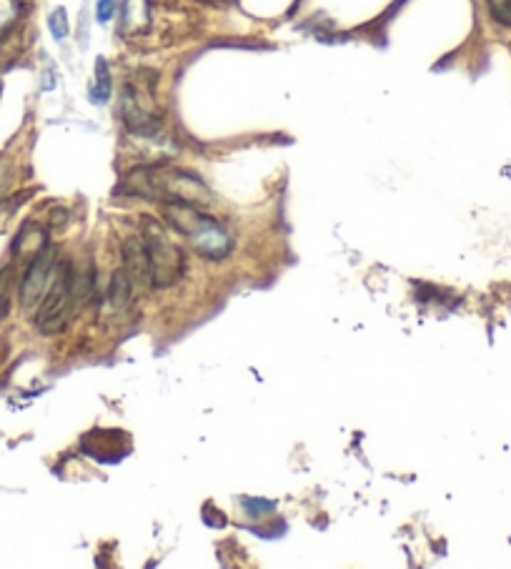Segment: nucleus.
Wrapping results in <instances>:
<instances>
[{"label": "nucleus", "instance_id": "1", "mask_svg": "<svg viewBox=\"0 0 511 569\" xmlns=\"http://www.w3.org/2000/svg\"><path fill=\"white\" fill-rule=\"evenodd\" d=\"M121 191L128 196L158 204L211 206V188L191 171L173 166H138L123 178Z\"/></svg>", "mask_w": 511, "mask_h": 569}, {"label": "nucleus", "instance_id": "2", "mask_svg": "<svg viewBox=\"0 0 511 569\" xmlns=\"http://www.w3.org/2000/svg\"><path fill=\"white\" fill-rule=\"evenodd\" d=\"M91 274H78L68 261H58L51 286H48L46 296H43L36 311V329L41 334L53 336L66 329L73 311L96 289V276Z\"/></svg>", "mask_w": 511, "mask_h": 569}, {"label": "nucleus", "instance_id": "3", "mask_svg": "<svg viewBox=\"0 0 511 569\" xmlns=\"http://www.w3.org/2000/svg\"><path fill=\"white\" fill-rule=\"evenodd\" d=\"M163 216L176 234L186 236L198 256L208 261H223L233 251V236L216 216L203 214L193 204H163Z\"/></svg>", "mask_w": 511, "mask_h": 569}, {"label": "nucleus", "instance_id": "4", "mask_svg": "<svg viewBox=\"0 0 511 569\" xmlns=\"http://www.w3.org/2000/svg\"><path fill=\"white\" fill-rule=\"evenodd\" d=\"M141 236L146 241L148 259H151V286L168 289V286L178 284L186 271V256L173 244L171 234L158 221L146 219Z\"/></svg>", "mask_w": 511, "mask_h": 569}, {"label": "nucleus", "instance_id": "5", "mask_svg": "<svg viewBox=\"0 0 511 569\" xmlns=\"http://www.w3.org/2000/svg\"><path fill=\"white\" fill-rule=\"evenodd\" d=\"M121 118L128 126V131L136 136H151L158 131L156 101H153L151 83L131 81L123 88L121 96Z\"/></svg>", "mask_w": 511, "mask_h": 569}, {"label": "nucleus", "instance_id": "6", "mask_svg": "<svg viewBox=\"0 0 511 569\" xmlns=\"http://www.w3.org/2000/svg\"><path fill=\"white\" fill-rule=\"evenodd\" d=\"M56 264H58L56 246L46 241V244H43L41 249L33 254L31 264H28L26 274H23L21 291H18L23 309H33V306L41 304V299L46 296L48 286H51L53 274H56Z\"/></svg>", "mask_w": 511, "mask_h": 569}, {"label": "nucleus", "instance_id": "7", "mask_svg": "<svg viewBox=\"0 0 511 569\" xmlns=\"http://www.w3.org/2000/svg\"><path fill=\"white\" fill-rule=\"evenodd\" d=\"M121 256H123L121 269L126 271V276L131 279L133 289L151 284V259H148L146 241H143L141 234H133L123 241Z\"/></svg>", "mask_w": 511, "mask_h": 569}, {"label": "nucleus", "instance_id": "8", "mask_svg": "<svg viewBox=\"0 0 511 569\" xmlns=\"http://www.w3.org/2000/svg\"><path fill=\"white\" fill-rule=\"evenodd\" d=\"M108 301H111L113 309H123V306L131 301L133 296V284L126 276V271L118 269L111 274V284H108Z\"/></svg>", "mask_w": 511, "mask_h": 569}, {"label": "nucleus", "instance_id": "9", "mask_svg": "<svg viewBox=\"0 0 511 569\" xmlns=\"http://www.w3.org/2000/svg\"><path fill=\"white\" fill-rule=\"evenodd\" d=\"M111 91H113V83H111V71H108V63L106 58H98L96 61V83H93L91 88V101L93 103H106L108 98H111Z\"/></svg>", "mask_w": 511, "mask_h": 569}, {"label": "nucleus", "instance_id": "10", "mask_svg": "<svg viewBox=\"0 0 511 569\" xmlns=\"http://www.w3.org/2000/svg\"><path fill=\"white\" fill-rule=\"evenodd\" d=\"M21 13V0H0V36L16 23Z\"/></svg>", "mask_w": 511, "mask_h": 569}, {"label": "nucleus", "instance_id": "11", "mask_svg": "<svg viewBox=\"0 0 511 569\" xmlns=\"http://www.w3.org/2000/svg\"><path fill=\"white\" fill-rule=\"evenodd\" d=\"M486 6H489L491 18L496 23L511 28V0H486Z\"/></svg>", "mask_w": 511, "mask_h": 569}, {"label": "nucleus", "instance_id": "12", "mask_svg": "<svg viewBox=\"0 0 511 569\" xmlns=\"http://www.w3.org/2000/svg\"><path fill=\"white\" fill-rule=\"evenodd\" d=\"M48 28H51V33H53V38L56 41H63V38L68 36V16H66V11L63 8H56V11L51 13V18H48Z\"/></svg>", "mask_w": 511, "mask_h": 569}, {"label": "nucleus", "instance_id": "13", "mask_svg": "<svg viewBox=\"0 0 511 569\" xmlns=\"http://www.w3.org/2000/svg\"><path fill=\"white\" fill-rule=\"evenodd\" d=\"M96 16L101 23H108L113 16H116V0H98L96 6Z\"/></svg>", "mask_w": 511, "mask_h": 569}, {"label": "nucleus", "instance_id": "14", "mask_svg": "<svg viewBox=\"0 0 511 569\" xmlns=\"http://www.w3.org/2000/svg\"><path fill=\"white\" fill-rule=\"evenodd\" d=\"M241 504H243V507H246L251 514L269 512V509L276 507L274 502H264V499H241Z\"/></svg>", "mask_w": 511, "mask_h": 569}, {"label": "nucleus", "instance_id": "15", "mask_svg": "<svg viewBox=\"0 0 511 569\" xmlns=\"http://www.w3.org/2000/svg\"><path fill=\"white\" fill-rule=\"evenodd\" d=\"M6 314H8V296H6V291L0 289V324H3Z\"/></svg>", "mask_w": 511, "mask_h": 569}, {"label": "nucleus", "instance_id": "16", "mask_svg": "<svg viewBox=\"0 0 511 569\" xmlns=\"http://www.w3.org/2000/svg\"><path fill=\"white\" fill-rule=\"evenodd\" d=\"M3 186H6V176L0 173V191H3Z\"/></svg>", "mask_w": 511, "mask_h": 569}, {"label": "nucleus", "instance_id": "17", "mask_svg": "<svg viewBox=\"0 0 511 569\" xmlns=\"http://www.w3.org/2000/svg\"><path fill=\"white\" fill-rule=\"evenodd\" d=\"M0 93H3V81H0Z\"/></svg>", "mask_w": 511, "mask_h": 569}]
</instances>
